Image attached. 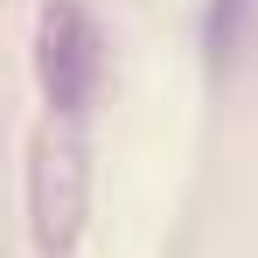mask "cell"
I'll return each mask as SVG.
<instances>
[{
    "label": "cell",
    "instance_id": "cell-1",
    "mask_svg": "<svg viewBox=\"0 0 258 258\" xmlns=\"http://www.w3.org/2000/svg\"><path fill=\"white\" fill-rule=\"evenodd\" d=\"M91 210V154L70 119H42L28 140V237L42 258H70Z\"/></svg>",
    "mask_w": 258,
    "mask_h": 258
},
{
    "label": "cell",
    "instance_id": "cell-2",
    "mask_svg": "<svg viewBox=\"0 0 258 258\" xmlns=\"http://www.w3.org/2000/svg\"><path fill=\"white\" fill-rule=\"evenodd\" d=\"M35 84L49 98V119H70V126H84V112L98 105L105 35H98L84 0H42V14H35Z\"/></svg>",
    "mask_w": 258,
    "mask_h": 258
},
{
    "label": "cell",
    "instance_id": "cell-3",
    "mask_svg": "<svg viewBox=\"0 0 258 258\" xmlns=\"http://www.w3.org/2000/svg\"><path fill=\"white\" fill-rule=\"evenodd\" d=\"M244 21H251V0H210V7H203V63H210V70H230V63H237Z\"/></svg>",
    "mask_w": 258,
    "mask_h": 258
}]
</instances>
